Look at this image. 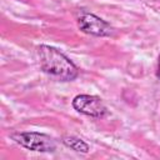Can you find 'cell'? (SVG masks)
<instances>
[{
	"instance_id": "8992f818",
	"label": "cell",
	"mask_w": 160,
	"mask_h": 160,
	"mask_svg": "<svg viewBox=\"0 0 160 160\" xmlns=\"http://www.w3.org/2000/svg\"><path fill=\"white\" fill-rule=\"evenodd\" d=\"M156 75H158V78L160 79V55H159V58H158V69H156Z\"/></svg>"
},
{
	"instance_id": "6da1fadb",
	"label": "cell",
	"mask_w": 160,
	"mask_h": 160,
	"mask_svg": "<svg viewBox=\"0 0 160 160\" xmlns=\"http://www.w3.org/2000/svg\"><path fill=\"white\" fill-rule=\"evenodd\" d=\"M38 58L41 70L59 81H72L79 74L76 65L54 46L40 45L38 48Z\"/></svg>"
},
{
	"instance_id": "3957f363",
	"label": "cell",
	"mask_w": 160,
	"mask_h": 160,
	"mask_svg": "<svg viewBox=\"0 0 160 160\" xmlns=\"http://www.w3.org/2000/svg\"><path fill=\"white\" fill-rule=\"evenodd\" d=\"M72 108L86 116L100 119L106 114V106L102 100L95 95L80 94L72 99Z\"/></svg>"
},
{
	"instance_id": "5b68a950",
	"label": "cell",
	"mask_w": 160,
	"mask_h": 160,
	"mask_svg": "<svg viewBox=\"0 0 160 160\" xmlns=\"http://www.w3.org/2000/svg\"><path fill=\"white\" fill-rule=\"evenodd\" d=\"M62 144L66 146V148H69V149H71V150H74V151H76V152H82V154H88L89 152V145L82 140V139H80V138H76V136H64L62 138Z\"/></svg>"
},
{
	"instance_id": "277c9868",
	"label": "cell",
	"mask_w": 160,
	"mask_h": 160,
	"mask_svg": "<svg viewBox=\"0 0 160 160\" xmlns=\"http://www.w3.org/2000/svg\"><path fill=\"white\" fill-rule=\"evenodd\" d=\"M78 28L88 35L100 38L109 36L112 32V28L108 21L91 12H82L80 15L78 19Z\"/></svg>"
},
{
	"instance_id": "7a4b0ae2",
	"label": "cell",
	"mask_w": 160,
	"mask_h": 160,
	"mask_svg": "<svg viewBox=\"0 0 160 160\" xmlns=\"http://www.w3.org/2000/svg\"><path fill=\"white\" fill-rule=\"evenodd\" d=\"M10 138L16 144L31 151L52 152L56 149V144L52 138L38 131H19L11 134Z\"/></svg>"
}]
</instances>
